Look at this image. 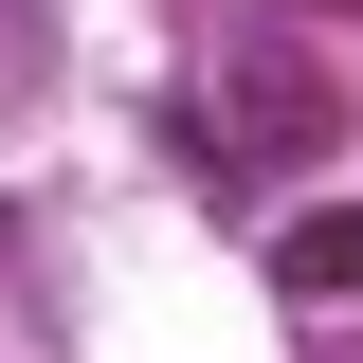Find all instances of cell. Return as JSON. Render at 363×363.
<instances>
[{
	"label": "cell",
	"mask_w": 363,
	"mask_h": 363,
	"mask_svg": "<svg viewBox=\"0 0 363 363\" xmlns=\"http://www.w3.org/2000/svg\"><path fill=\"white\" fill-rule=\"evenodd\" d=\"M272 291H309V309H327V291H363V218H345V200L272 236Z\"/></svg>",
	"instance_id": "7a4b0ae2"
},
{
	"label": "cell",
	"mask_w": 363,
	"mask_h": 363,
	"mask_svg": "<svg viewBox=\"0 0 363 363\" xmlns=\"http://www.w3.org/2000/svg\"><path fill=\"white\" fill-rule=\"evenodd\" d=\"M200 164L218 182H272V164H309V145H345V109H327V73H291V55H218V109H200Z\"/></svg>",
	"instance_id": "6da1fadb"
},
{
	"label": "cell",
	"mask_w": 363,
	"mask_h": 363,
	"mask_svg": "<svg viewBox=\"0 0 363 363\" xmlns=\"http://www.w3.org/2000/svg\"><path fill=\"white\" fill-rule=\"evenodd\" d=\"M291 18H345V0H291Z\"/></svg>",
	"instance_id": "3957f363"
}]
</instances>
